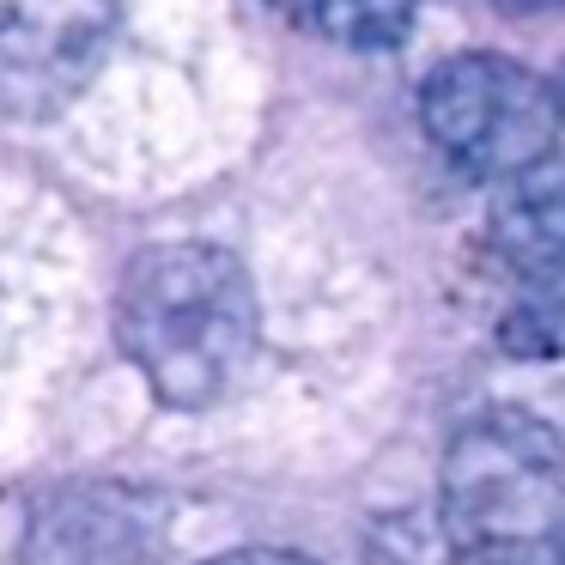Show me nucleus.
<instances>
[{
	"label": "nucleus",
	"instance_id": "1",
	"mask_svg": "<svg viewBox=\"0 0 565 565\" xmlns=\"http://www.w3.org/2000/svg\"><path fill=\"white\" fill-rule=\"evenodd\" d=\"M116 341L164 407H213L262 347V305L220 244H152L116 286Z\"/></svg>",
	"mask_w": 565,
	"mask_h": 565
},
{
	"label": "nucleus",
	"instance_id": "2",
	"mask_svg": "<svg viewBox=\"0 0 565 565\" xmlns=\"http://www.w3.org/2000/svg\"><path fill=\"white\" fill-rule=\"evenodd\" d=\"M565 516V444L523 407H487L438 468V529L456 553H541Z\"/></svg>",
	"mask_w": 565,
	"mask_h": 565
},
{
	"label": "nucleus",
	"instance_id": "3",
	"mask_svg": "<svg viewBox=\"0 0 565 565\" xmlns=\"http://www.w3.org/2000/svg\"><path fill=\"white\" fill-rule=\"evenodd\" d=\"M419 128L462 177L504 183L511 171L559 147L565 104L553 79H541L535 67L492 50H462L426 74Z\"/></svg>",
	"mask_w": 565,
	"mask_h": 565
},
{
	"label": "nucleus",
	"instance_id": "4",
	"mask_svg": "<svg viewBox=\"0 0 565 565\" xmlns=\"http://www.w3.org/2000/svg\"><path fill=\"white\" fill-rule=\"evenodd\" d=\"M122 0H0V116L50 122L98 79Z\"/></svg>",
	"mask_w": 565,
	"mask_h": 565
},
{
	"label": "nucleus",
	"instance_id": "5",
	"mask_svg": "<svg viewBox=\"0 0 565 565\" xmlns=\"http://www.w3.org/2000/svg\"><path fill=\"white\" fill-rule=\"evenodd\" d=\"M492 249L516 274L565 256V147L504 177L499 201H492Z\"/></svg>",
	"mask_w": 565,
	"mask_h": 565
},
{
	"label": "nucleus",
	"instance_id": "6",
	"mask_svg": "<svg viewBox=\"0 0 565 565\" xmlns=\"http://www.w3.org/2000/svg\"><path fill=\"white\" fill-rule=\"evenodd\" d=\"M499 347L511 359H523V365L565 359V256L523 274V292L499 317Z\"/></svg>",
	"mask_w": 565,
	"mask_h": 565
},
{
	"label": "nucleus",
	"instance_id": "7",
	"mask_svg": "<svg viewBox=\"0 0 565 565\" xmlns=\"http://www.w3.org/2000/svg\"><path fill=\"white\" fill-rule=\"evenodd\" d=\"M419 0H310V25L347 50H395L414 31Z\"/></svg>",
	"mask_w": 565,
	"mask_h": 565
},
{
	"label": "nucleus",
	"instance_id": "8",
	"mask_svg": "<svg viewBox=\"0 0 565 565\" xmlns=\"http://www.w3.org/2000/svg\"><path fill=\"white\" fill-rule=\"evenodd\" d=\"M207 565H317L310 553H292V547H237V553H220Z\"/></svg>",
	"mask_w": 565,
	"mask_h": 565
},
{
	"label": "nucleus",
	"instance_id": "9",
	"mask_svg": "<svg viewBox=\"0 0 565 565\" xmlns=\"http://www.w3.org/2000/svg\"><path fill=\"white\" fill-rule=\"evenodd\" d=\"M499 7H511V13H541V7H559V0H499Z\"/></svg>",
	"mask_w": 565,
	"mask_h": 565
},
{
	"label": "nucleus",
	"instance_id": "10",
	"mask_svg": "<svg viewBox=\"0 0 565 565\" xmlns=\"http://www.w3.org/2000/svg\"><path fill=\"white\" fill-rule=\"evenodd\" d=\"M274 7H286V13H298V19L310 13V0H274Z\"/></svg>",
	"mask_w": 565,
	"mask_h": 565
},
{
	"label": "nucleus",
	"instance_id": "11",
	"mask_svg": "<svg viewBox=\"0 0 565 565\" xmlns=\"http://www.w3.org/2000/svg\"><path fill=\"white\" fill-rule=\"evenodd\" d=\"M553 541H559V565H565V516H559V529H553Z\"/></svg>",
	"mask_w": 565,
	"mask_h": 565
},
{
	"label": "nucleus",
	"instance_id": "12",
	"mask_svg": "<svg viewBox=\"0 0 565 565\" xmlns=\"http://www.w3.org/2000/svg\"><path fill=\"white\" fill-rule=\"evenodd\" d=\"M553 92H559V104H565V67H559V79H553Z\"/></svg>",
	"mask_w": 565,
	"mask_h": 565
}]
</instances>
